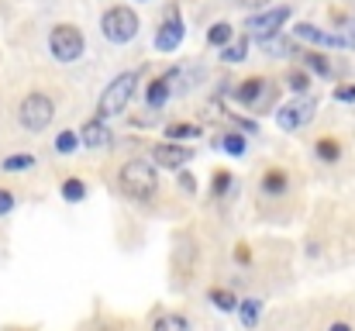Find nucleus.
<instances>
[{
	"mask_svg": "<svg viewBox=\"0 0 355 331\" xmlns=\"http://www.w3.org/2000/svg\"><path fill=\"white\" fill-rule=\"evenodd\" d=\"M190 159H193V152H190L187 145H176V142H162V145L152 148V162H155L159 169H173V173H180Z\"/></svg>",
	"mask_w": 355,
	"mask_h": 331,
	"instance_id": "nucleus-10",
	"label": "nucleus"
},
{
	"mask_svg": "<svg viewBox=\"0 0 355 331\" xmlns=\"http://www.w3.org/2000/svg\"><path fill=\"white\" fill-rule=\"evenodd\" d=\"M183 35H187V24L180 21V7H169L166 10V21L155 28V49L159 52H176L180 42H183Z\"/></svg>",
	"mask_w": 355,
	"mask_h": 331,
	"instance_id": "nucleus-8",
	"label": "nucleus"
},
{
	"mask_svg": "<svg viewBox=\"0 0 355 331\" xmlns=\"http://www.w3.org/2000/svg\"><path fill=\"white\" fill-rule=\"evenodd\" d=\"M135 87H138V73H121V76H114V80L107 83V90L101 94V104H97L101 121L124 114L128 104H131V97H135Z\"/></svg>",
	"mask_w": 355,
	"mask_h": 331,
	"instance_id": "nucleus-2",
	"label": "nucleus"
},
{
	"mask_svg": "<svg viewBox=\"0 0 355 331\" xmlns=\"http://www.w3.org/2000/svg\"><path fill=\"white\" fill-rule=\"evenodd\" d=\"M138 3H148V0H138Z\"/></svg>",
	"mask_w": 355,
	"mask_h": 331,
	"instance_id": "nucleus-36",
	"label": "nucleus"
},
{
	"mask_svg": "<svg viewBox=\"0 0 355 331\" xmlns=\"http://www.w3.org/2000/svg\"><path fill=\"white\" fill-rule=\"evenodd\" d=\"M52 117H55V104H52V97H45V94H28V97L21 101V108H17V121H21V128H28V131H45V128L52 124Z\"/></svg>",
	"mask_w": 355,
	"mask_h": 331,
	"instance_id": "nucleus-5",
	"label": "nucleus"
},
{
	"mask_svg": "<svg viewBox=\"0 0 355 331\" xmlns=\"http://www.w3.org/2000/svg\"><path fill=\"white\" fill-rule=\"evenodd\" d=\"M118 187L131 201H148L159 190V173L148 159H128L118 173Z\"/></svg>",
	"mask_w": 355,
	"mask_h": 331,
	"instance_id": "nucleus-1",
	"label": "nucleus"
},
{
	"mask_svg": "<svg viewBox=\"0 0 355 331\" xmlns=\"http://www.w3.org/2000/svg\"><path fill=\"white\" fill-rule=\"evenodd\" d=\"M83 197H87V183H83V180H66V183H62V201L80 204Z\"/></svg>",
	"mask_w": 355,
	"mask_h": 331,
	"instance_id": "nucleus-26",
	"label": "nucleus"
},
{
	"mask_svg": "<svg viewBox=\"0 0 355 331\" xmlns=\"http://www.w3.org/2000/svg\"><path fill=\"white\" fill-rule=\"evenodd\" d=\"M207 300H211L218 311H225V314H232L238 307V297L232 290H225V287H211V290H207Z\"/></svg>",
	"mask_w": 355,
	"mask_h": 331,
	"instance_id": "nucleus-16",
	"label": "nucleus"
},
{
	"mask_svg": "<svg viewBox=\"0 0 355 331\" xmlns=\"http://www.w3.org/2000/svg\"><path fill=\"white\" fill-rule=\"evenodd\" d=\"M262 194H266V197H283V194H290V176H286L279 166H269V169L262 173Z\"/></svg>",
	"mask_w": 355,
	"mask_h": 331,
	"instance_id": "nucleus-14",
	"label": "nucleus"
},
{
	"mask_svg": "<svg viewBox=\"0 0 355 331\" xmlns=\"http://www.w3.org/2000/svg\"><path fill=\"white\" fill-rule=\"evenodd\" d=\"M235 262H241V266H248V262H252V252H248V245H245V241H238L235 245Z\"/></svg>",
	"mask_w": 355,
	"mask_h": 331,
	"instance_id": "nucleus-32",
	"label": "nucleus"
},
{
	"mask_svg": "<svg viewBox=\"0 0 355 331\" xmlns=\"http://www.w3.org/2000/svg\"><path fill=\"white\" fill-rule=\"evenodd\" d=\"M314 114H318V101L300 97V101H290V104H283L276 110V124L283 131H300V128H307L314 121Z\"/></svg>",
	"mask_w": 355,
	"mask_h": 331,
	"instance_id": "nucleus-7",
	"label": "nucleus"
},
{
	"mask_svg": "<svg viewBox=\"0 0 355 331\" xmlns=\"http://www.w3.org/2000/svg\"><path fill=\"white\" fill-rule=\"evenodd\" d=\"M207 42L214 45V49H225L228 42H232V24H225V21H218L211 31H207Z\"/></svg>",
	"mask_w": 355,
	"mask_h": 331,
	"instance_id": "nucleus-25",
	"label": "nucleus"
},
{
	"mask_svg": "<svg viewBox=\"0 0 355 331\" xmlns=\"http://www.w3.org/2000/svg\"><path fill=\"white\" fill-rule=\"evenodd\" d=\"M111 142V131L104 128V121L97 117V121H87L83 128H80V145H87V148H104Z\"/></svg>",
	"mask_w": 355,
	"mask_h": 331,
	"instance_id": "nucleus-13",
	"label": "nucleus"
},
{
	"mask_svg": "<svg viewBox=\"0 0 355 331\" xmlns=\"http://www.w3.org/2000/svg\"><path fill=\"white\" fill-rule=\"evenodd\" d=\"M152 331H190V321H187L183 314L166 311V314H159V318L152 321Z\"/></svg>",
	"mask_w": 355,
	"mask_h": 331,
	"instance_id": "nucleus-19",
	"label": "nucleus"
},
{
	"mask_svg": "<svg viewBox=\"0 0 355 331\" xmlns=\"http://www.w3.org/2000/svg\"><path fill=\"white\" fill-rule=\"evenodd\" d=\"M76 148H80V135H76V131H59L55 152H59V155H69V152H76Z\"/></svg>",
	"mask_w": 355,
	"mask_h": 331,
	"instance_id": "nucleus-28",
	"label": "nucleus"
},
{
	"mask_svg": "<svg viewBox=\"0 0 355 331\" xmlns=\"http://www.w3.org/2000/svg\"><path fill=\"white\" fill-rule=\"evenodd\" d=\"M197 135H200V128H197V124H187V121H176V124L166 128V138H173L176 145H180L183 138H197Z\"/></svg>",
	"mask_w": 355,
	"mask_h": 331,
	"instance_id": "nucleus-21",
	"label": "nucleus"
},
{
	"mask_svg": "<svg viewBox=\"0 0 355 331\" xmlns=\"http://www.w3.org/2000/svg\"><path fill=\"white\" fill-rule=\"evenodd\" d=\"M290 21V7H266L259 14H252L245 21V28L259 38V35H279V28Z\"/></svg>",
	"mask_w": 355,
	"mask_h": 331,
	"instance_id": "nucleus-9",
	"label": "nucleus"
},
{
	"mask_svg": "<svg viewBox=\"0 0 355 331\" xmlns=\"http://www.w3.org/2000/svg\"><path fill=\"white\" fill-rule=\"evenodd\" d=\"M335 101H342V104H355V87H349V83L335 87Z\"/></svg>",
	"mask_w": 355,
	"mask_h": 331,
	"instance_id": "nucleus-30",
	"label": "nucleus"
},
{
	"mask_svg": "<svg viewBox=\"0 0 355 331\" xmlns=\"http://www.w3.org/2000/svg\"><path fill=\"white\" fill-rule=\"evenodd\" d=\"M241 7H269V0H235Z\"/></svg>",
	"mask_w": 355,
	"mask_h": 331,
	"instance_id": "nucleus-34",
	"label": "nucleus"
},
{
	"mask_svg": "<svg viewBox=\"0 0 355 331\" xmlns=\"http://www.w3.org/2000/svg\"><path fill=\"white\" fill-rule=\"evenodd\" d=\"M10 211H14V194L0 187V218H7Z\"/></svg>",
	"mask_w": 355,
	"mask_h": 331,
	"instance_id": "nucleus-31",
	"label": "nucleus"
},
{
	"mask_svg": "<svg viewBox=\"0 0 355 331\" xmlns=\"http://www.w3.org/2000/svg\"><path fill=\"white\" fill-rule=\"evenodd\" d=\"M49 49H52L55 62H76L87 52V38L76 24H55L49 35Z\"/></svg>",
	"mask_w": 355,
	"mask_h": 331,
	"instance_id": "nucleus-3",
	"label": "nucleus"
},
{
	"mask_svg": "<svg viewBox=\"0 0 355 331\" xmlns=\"http://www.w3.org/2000/svg\"><path fill=\"white\" fill-rule=\"evenodd\" d=\"M314 152H318V159H324V162H338V159H342V145H338V138H331V135L318 138V142H314Z\"/></svg>",
	"mask_w": 355,
	"mask_h": 331,
	"instance_id": "nucleus-17",
	"label": "nucleus"
},
{
	"mask_svg": "<svg viewBox=\"0 0 355 331\" xmlns=\"http://www.w3.org/2000/svg\"><path fill=\"white\" fill-rule=\"evenodd\" d=\"M255 42H259V49L269 52V56H293V42L283 38V35H259Z\"/></svg>",
	"mask_w": 355,
	"mask_h": 331,
	"instance_id": "nucleus-15",
	"label": "nucleus"
},
{
	"mask_svg": "<svg viewBox=\"0 0 355 331\" xmlns=\"http://www.w3.org/2000/svg\"><path fill=\"white\" fill-rule=\"evenodd\" d=\"M300 59H304V66H307L311 73H318V76H328V73H331V62H328V56H321V52H300Z\"/></svg>",
	"mask_w": 355,
	"mask_h": 331,
	"instance_id": "nucleus-20",
	"label": "nucleus"
},
{
	"mask_svg": "<svg viewBox=\"0 0 355 331\" xmlns=\"http://www.w3.org/2000/svg\"><path fill=\"white\" fill-rule=\"evenodd\" d=\"M235 101L262 114V108H269L276 101V87H269V80H262V76H248V80H241V87H235Z\"/></svg>",
	"mask_w": 355,
	"mask_h": 331,
	"instance_id": "nucleus-6",
	"label": "nucleus"
},
{
	"mask_svg": "<svg viewBox=\"0 0 355 331\" xmlns=\"http://www.w3.org/2000/svg\"><path fill=\"white\" fill-rule=\"evenodd\" d=\"M31 166H35V155H28V152H21V155H7V159L0 162L3 173H24V169H31Z\"/></svg>",
	"mask_w": 355,
	"mask_h": 331,
	"instance_id": "nucleus-22",
	"label": "nucleus"
},
{
	"mask_svg": "<svg viewBox=\"0 0 355 331\" xmlns=\"http://www.w3.org/2000/svg\"><path fill=\"white\" fill-rule=\"evenodd\" d=\"M173 76L176 73H166V76H155L152 83H148V94H145V104H148V110H162L166 108V101H169V83H173Z\"/></svg>",
	"mask_w": 355,
	"mask_h": 331,
	"instance_id": "nucleus-12",
	"label": "nucleus"
},
{
	"mask_svg": "<svg viewBox=\"0 0 355 331\" xmlns=\"http://www.w3.org/2000/svg\"><path fill=\"white\" fill-rule=\"evenodd\" d=\"M180 187H183L187 194H193V190H197V180H193L190 173H180Z\"/></svg>",
	"mask_w": 355,
	"mask_h": 331,
	"instance_id": "nucleus-33",
	"label": "nucleus"
},
{
	"mask_svg": "<svg viewBox=\"0 0 355 331\" xmlns=\"http://www.w3.org/2000/svg\"><path fill=\"white\" fill-rule=\"evenodd\" d=\"M238 318H241V325L245 328H255V321H259V314H262V300H255V297H248V300H238Z\"/></svg>",
	"mask_w": 355,
	"mask_h": 331,
	"instance_id": "nucleus-18",
	"label": "nucleus"
},
{
	"mask_svg": "<svg viewBox=\"0 0 355 331\" xmlns=\"http://www.w3.org/2000/svg\"><path fill=\"white\" fill-rule=\"evenodd\" d=\"M286 87H290L293 94H300V97H304V94H307V87H311V73H307V69H293V73L286 76Z\"/></svg>",
	"mask_w": 355,
	"mask_h": 331,
	"instance_id": "nucleus-27",
	"label": "nucleus"
},
{
	"mask_svg": "<svg viewBox=\"0 0 355 331\" xmlns=\"http://www.w3.org/2000/svg\"><path fill=\"white\" fill-rule=\"evenodd\" d=\"M328 331H355L352 325H345V321H335V325H328Z\"/></svg>",
	"mask_w": 355,
	"mask_h": 331,
	"instance_id": "nucleus-35",
	"label": "nucleus"
},
{
	"mask_svg": "<svg viewBox=\"0 0 355 331\" xmlns=\"http://www.w3.org/2000/svg\"><path fill=\"white\" fill-rule=\"evenodd\" d=\"M225 62H245L248 59V38H238V42H228L225 52H221Z\"/></svg>",
	"mask_w": 355,
	"mask_h": 331,
	"instance_id": "nucleus-24",
	"label": "nucleus"
},
{
	"mask_svg": "<svg viewBox=\"0 0 355 331\" xmlns=\"http://www.w3.org/2000/svg\"><path fill=\"white\" fill-rule=\"evenodd\" d=\"M297 38L314 42V45H328V49H345V45H349V38L331 35V31H321L318 24H307V21H300V24H297Z\"/></svg>",
	"mask_w": 355,
	"mask_h": 331,
	"instance_id": "nucleus-11",
	"label": "nucleus"
},
{
	"mask_svg": "<svg viewBox=\"0 0 355 331\" xmlns=\"http://www.w3.org/2000/svg\"><path fill=\"white\" fill-rule=\"evenodd\" d=\"M221 148H225V152H228V155H245V148H248V142H245V138H241V135H225V138H221Z\"/></svg>",
	"mask_w": 355,
	"mask_h": 331,
	"instance_id": "nucleus-29",
	"label": "nucleus"
},
{
	"mask_svg": "<svg viewBox=\"0 0 355 331\" xmlns=\"http://www.w3.org/2000/svg\"><path fill=\"white\" fill-rule=\"evenodd\" d=\"M232 187H235V180H232L228 169H218V173L211 176V194H214V197H228Z\"/></svg>",
	"mask_w": 355,
	"mask_h": 331,
	"instance_id": "nucleus-23",
	"label": "nucleus"
},
{
	"mask_svg": "<svg viewBox=\"0 0 355 331\" xmlns=\"http://www.w3.org/2000/svg\"><path fill=\"white\" fill-rule=\"evenodd\" d=\"M101 31H104V38L107 42H114V45H128L135 35H138V14L131 10V7H111V10H104V17H101Z\"/></svg>",
	"mask_w": 355,
	"mask_h": 331,
	"instance_id": "nucleus-4",
	"label": "nucleus"
}]
</instances>
